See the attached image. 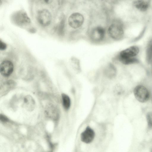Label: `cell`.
I'll use <instances>...</instances> for the list:
<instances>
[{"mask_svg": "<svg viewBox=\"0 0 152 152\" xmlns=\"http://www.w3.org/2000/svg\"><path fill=\"white\" fill-rule=\"evenodd\" d=\"M139 52V49L137 46H132L120 51L116 56V59L125 65L135 63L137 60L134 57Z\"/></svg>", "mask_w": 152, "mask_h": 152, "instance_id": "1", "label": "cell"}, {"mask_svg": "<svg viewBox=\"0 0 152 152\" xmlns=\"http://www.w3.org/2000/svg\"><path fill=\"white\" fill-rule=\"evenodd\" d=\"M107 34L109 38L114 41H118L122 39L124 31L123 26L120 22L112 23L108 27Z\"/></svg>", "mask_w": 152, "mask_h": 152, "instance_id": "2", "label": "cell"}, {"mask_svg": "<svg viewBox=\"0 0 152 152\" xmlns=\"http://www.w3.org/2000/svg\"><path fill=\"white\" fill-rule=\"evenodd\" d=\"M106 31L103 27L97 26L93 28L88 34V39L92 43L99 44L106 39Z\"/></svg>", "mask_w": 152, "mask_h": 152, "instance_id": "3", "label": "cell"}, {"mask_svg": "<svg viewBox=\"0 0 152 152\" xmlns=\"http://www.w3.org/2000/svg\"><path fill=\"white\" fill-rule=\"evenodd\" d=\"M12 21L16 24L22 26L29 24L31 20L26 12L22 10L15 12L12 17Z\"/></svg>", "mask_w": 152, "mask_h": 152, "instance_id": "4", "label": "cell"}, {"mask_svg": "<svg viewBox=\"0 0 152 152\" xmlns=\"http://www.w3.org/2000/svg\"><path fill=\"white\" fill-rule=\"evenodd\" d=\"M37 19L39 23L42 26H47L50 24L51 22V14L48 10L42 9L38 12Z\"/></svg>", "mask_w": 152, "mask_h": 152, "instance_id": "5", "label": "cell"}, {"mask_svg": "<svg viewBox=\"0 0 152 152\" xmlns=\"http://www.w3.org/2000/svg\"><path fill=\"white\" fill-rule=\"evenodd\" d=\"M84 18L83 15L79 13H74L69 17L68 22L69 26L74 29L77 28L83 24Z\"/></svg>", "mask_w": 152, "mask_h": 152, "instance_id": "6", "label": "cell"}, {"mask_svg": "<svg viewBox=\"0 0 152 152\" xmlns=\"http://www.w3.org/2000/svg\"><path fill=\"white\" fill-rule=\"evenodd\" d=\"M134 94L137 99L141 102L146 101L149 98V93L148 90L142 85L137 86L135 88Z\"/></svg>", "mask_w": 152, "mask_h": 152, "instance_id": "7", "label": "cell"}, {"mask_svg": "<svg viewBox=\"0 0 152 152\" xmlns=\"http://www.w3.org/2000/svg\"><path fill=\"white\" fill-rule=\"evenodd\" d=\"M13 69V64L9 60H4L0 64V73L3 76L7 77L10 76L12 73Z\"/></svg>", "mask_w": 152, "mask_h": 152, "instance_id": "8", "label": "cell"}, {"mask_svg": "<svg viewBox=\"0 0 152 152\" xmlns=\"http://www.w3.org/2000/svg\"><path fill=\"white\" fill-rule=\"evenodd\" d=\"M95 132L90 127L88 126L80 135L81 140L83 142L88 144L91 142L94 139Z\"/></svg>", "mask_w": 152, "mask_h": 152, "instance_id": "9", "label": "cell"}, {"mask_svg": "<svg viewBox=\"0 0 152 152\" xmlns=\"http://www.w3.org/2000/svg\"><path fill=\"white\" fill-rule=\"evenodd\" d=\"M45 113L47 117L53 120L57 121L59 119V111L57 108L53 104H50L47 106Z\"/></svg>", "mask_w": 152, "mask_h": 152, "instance_id": "10", "label": "cell"}, {"mask_svg": "<svg viewBox=\"0 0 152 152\" xmlns=\"http://www.w3.org/2000/svg\"><path fill=\"white\" fill-rule=\"evenodd\" d=\"M104 73L108 78H114L117 74V69L114 65L112 63L107 64L104 69Z\"/></svg>", "mask_w": 152, "mask_h": 152, "instance_id": "11", "label": "cell"}, {"mask_svg": "<svg viewBox=\"0 0 152 152\" xmlns=\"http://www.w3.org/2000/svg\"><path fill=\"white\" fill-rule=\"evenodd\" d=\"M23 100L25 107L29 111L33 110L35 106V102L33 97L30 95H27L24 97Z\"/></svg>", "mask_w": 152, "mask_h": 152, "instance_id": "12", "label": "cell"}, {"mask_svg": "<svg viewBox=\"0 0 152 152\" xmlns=\"http://www.w3.org/2000/svg\"><path fill=\"white\" fill-rule=\"evenodd\" d=\"M15 86V83L12 80L7 81L0 88V94L4 95L9 91L14 88Z\"/></svg>", "mask_w": 152, "mask_h": 152, "instance_id": "13", "label": "cell"}, {"mask_svg": "<svg viewBox=\"0 0 152 152\" xmlns=\"http://www.w3.org/2000/svg\"><path fill=\"white\" fill-rule=\"evenodd\" d=\"M134 4L137 10L141 12L146 11L149 7L148 3L145 0H136Z\"/></svg>", "mask_w": 152, "mask_h": 152, "instance_id": "14", "label": "cell"}, {"mask_svg": "<svg viewBox=\"0 0 152 152\" xmlns=\"http://www.w3.org/2000/svg\"><path fill=\"white\" fill-rule=\"evenodd\" d=\"M63 105L64 108L66 110L69 109L71 105V100L69 97L65 94L61 95Z\"/></svg>", "mask_w": 152, "mask_h": 152, "instance_id": "15", "label": "cell"}, {"mask_svg": "<svg viewBox=\"0 0 152 152\" xmlns=\"http://www.w3.org/2000/svg\"><path fill=\"white\" fill-rule=\"evenodd\" d=\"M71 63L74 70L77 72H80L81 67L79 60L75 57L72 58L71 60Z\"/></svg>", "mask_w": 152, "mask_h": 152, "instance_id": "16", "label": "cell"}, {"mask_svg": "<svg viewBox=\"0 0 152 152\" xmlns=\"http://www.w3.org/2000/svg\"><path fill=\"white\" fill-rule=\"evenodd\" d=\"M147 56L149 60L152 58V41L150 43L147 48Z\"/></svg>", "mask_w": 152, "mask_h": 152, "instance_id": "17", "label": "cell"}, {"mask_svg": "<svg viewBox=\"0 0 152 152\" xmlns=\"http://www.w3.org/2000/svg\"><path fill=\"white\" fill-rule=\"evenodd\" d=\"M0 121L4 123L7 122L9 121V118L5 115L1 114L0 115Z\"/></svg>", "mask_w": 152, "mask_h": 152, "instance_id": "18", "label": "cell"}, {"mask_svg": "<svg viewBox=\"0 0 152 152\" xmlns=\"http://www.w3.org/2000/svg\"><path fill=\"white\" fill-rule=\"evenodd\" d=\"M147 118L148 124L152 126V113H149L148 115Z\"/></svg>", "mask_w": 152, "mask_h": 152, "instance_id": "19", "label": "cell"}, {"mask_svg": "<svg viewBox=\"0 0 152 152\" xmlns=\"http://www.w3.org/2000/svg\"><path fill=\"white\" fill-rule=\"evenodd\" d=\"M7 48V45L6 43L0 40V50H5Z\"/></svg>", "mask_w": 152, "mask_h": 152, "instance_id": "20", "label": "cell"}, {"mask_svg": "<svg viewBox=\"0 0 152 152\" xmlns=\"http://www.w3.org/2000/svg\"><path fill=\"white\" fill-rule=\"evenodd\" d=\"M43 4H48L51 3L53 0H39Z\"/></svg>", "mask_w": 152, "mask_h": 152, "instance_id": "21", "label": "cell"}]
</instances>
